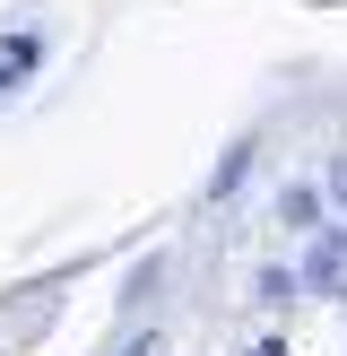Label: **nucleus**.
<instances>
[{"instance_id": "nucleus-1", "label": "nucleus", "mask_w": 347, "mask_h": 356, "mask_svg": "<svg viewBox=\"0 0 347 356\" xmlns=\"http://www.w3.org/2000/svg\"><path fill=\"white\" fill-rule=\"evenodd\" d=\"M295 287L321 296V305H347V226H312L304 261H295Z\"/></svg>"}, {"instance_id": "nucleus-2", "label": "nucleus", "mask_w": 347, "mask_h": 356, "mask_svg": "<svg viewBox=\"0 0 347 356\" xmlns=\"http://www.w3.org/2000/svg\"><path fill=\"white\" fill-rule=\"evenodd\" d=\"M35 70H44V35L9 26V35H0V96H9V87H26Z\"/></svg>"}, {"instance_id": "nucleus-3", "label": "nucleus", "mask_w": 347, "mask_h": 356, "mask_svg": "<svg viewBox=\"0 0 347 356\" xmlns=\"http://www.w3.org/2000/svg\"><path fill=\"white\" fill-rule=\"evenodd\" d=\"M278 218H287L295 235H304V226H321V191H312V183H295V191H278Z\"/></svg>"}, {"instance_id": "nucleus-4", "label": "nucleus", "mask_w": 347, "mask_h": 356, "mask_svg": "<svg viewBox=\"0 0 347 356\" xmlns=\"http://www.w3.org/2000/svg\"><path fill=\"white\" fill-rule=\"evenodd\" d=\"M243 174H252V139H243V148H226V165H217V183H208V200H226Z\"/></svg>"}, {"instance_id": "nucleus-5", "label": "nucleus", "mask_w": 347, "mask_h": 356, "mask_svg": "<svg viewBox=\"0 0 347 356\" xmlns=\"http://www.w3.org/2000/svg\"><path fill=\"white\" fill-rule=\"evenodd\" d=\"M330 191H347V156H339V165H330Z\"/></svg>"}]
</instances>
